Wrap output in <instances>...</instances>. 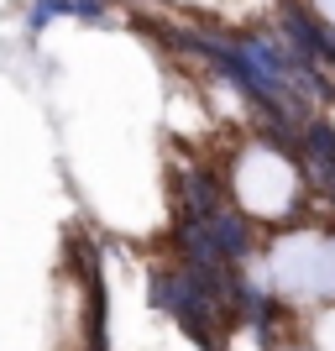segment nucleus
I'll list each match as a JSON object with an SVG mask.
<instances>
[{
  "label": "nucleus",
  "mask_w": 335,
  "mask_h": 351,
  "mask_svg": "<svg viewBox=\"0 0 335 351\" xmlns=\"http://www.w3.org/2000/svg\"><path fill=\"white\" fill-rule=\"evenodd\" d=\"M277 283L293 293H335V241L299 236L277 252Z\"/></svg>",
  "instance_id": "1"
},
{
  "label": "nucleus",
  "mask_w": 335,
  "mask_h": 351,
  "mask_svg": "<svg viewBox=\"0 0 335 351\" xmlns=\"http://www.w3.org/2000/svg\"><path fill=\"white\" fill-rule=\"evenodd\" d=\"M325 11H330V16H335V0H325Z\"/></svg>",
  "instance_id": "3"
},
{
  "label": "nucleus",
  "mask_w": 335,
  "mask_h": 351,
  "mask_svg": "<svg viewBox=\"0 0 335 351\" xmlns=\"http://www.w3.org/2000/svg\"><path fill=\"white\" fill-rule=\"evenodd\" d=\"M241 194H247L251 210H277L288 199V173H283V162H273L267 152L251 158L247 168H241Z\"/></svg>",
  "instance_id": "2"
}]
</instances>
